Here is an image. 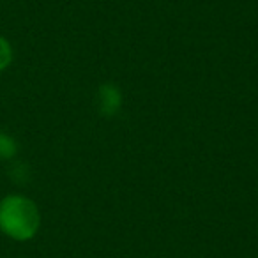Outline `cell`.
<instances>
[{
	"mask_svg": "<svg viewBox=\"0 0 258 258\" xmlns=\"http://www.w3.org/2000/svg\"><path fill=\"white\" fill-rule=\"evenodd\" d=\"M41 228L37 204L25 195H8L0 200V232L16 242L34 239Z\"/></svg>",
	"mask_w": 258,
	"mask_h": 258,
	"instance_id": "6da1fadb",
	"label": "cell"
},
{
	"mask_svg": "<svg viewBox=\"0 0 258 258\" xmlns=\"http://www.w3.org/2000/svg\"><path fill=\"white\" fill-rule=\"evenodd\" d=\"M96 103H97V111H99L103 117L111 118L120 113L124 97H122L120 89H118L115 83H103V85L97 89Z\"/></svg>",
	"mask_w": 258,
	"mask_h": 258,
	"instance_id": "7a4b0ae2",
	"label": "cell"
},
{
	"mask_svg": "<svg viewBox=\"0 0 258 258\" xmlns=\"http://www.w3.org/2000/svg\"><path fill=\"white\" fill-rule=\"evenodd\" d=\"M20 145L16 138H13L9 133L0 131V161H11L18 156Z\"/></svg>",
	"mask_w": 258,
	"mask_h": 258,
	"instance_id": "3957f363",
	"label": "cell"
},
{
	"mask_svg": "<svg viewBox=\"0 0 258 258\" xmlns=\"http://www.w3.org/2000/svg\"><path fill=\"white\" fill-rule=\"evenodd\" d=\"M13 58H15V51H13L11 43L4 36H0V73L6 71L13 64Z\"/></svg>",
	"mask_w": 258,
	"mask_h": 258,
	"instance_id": "277c9868",
	"label": "cell"
}]
</instances>
